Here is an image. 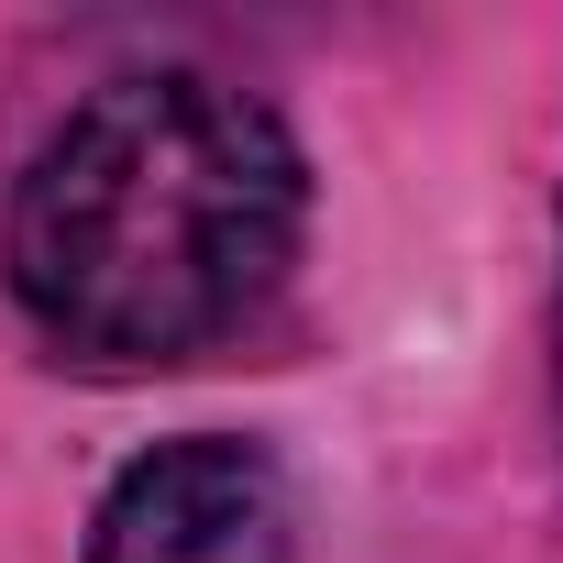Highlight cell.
Listing matches in <instances>:
<instances>
[{"mask_svg": "<svg viewBox=\"0 0 563 563\" xmlns=\"http://www.w3.org/2000/svg\"><path fill=\"white\" fill-rule=\"evenodd\" d=\"M89 563H299V486L254 431L144 442L89 508Z\"/></svg>", "mask_w": 563, "mask_h": 563, "instance_id": "7a4b0ae2", "label": "cell"}, {"mask_svg": "<svg viewBox=\"0 0 563 563\" xmlns=\"http://www.w3.org/2000/svg\"><path fill=\"white\" fill-rule=\"evenodd\" d=\"M310 155L210 67L100 78L12 177L0 276L78 365H199L299 276Z\"/></svg>", "mask_w": 563, "mask_h": 563, "instance_id": "6da1fadb", "label": "cell"}]
</instances>
